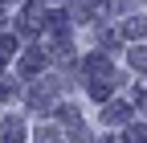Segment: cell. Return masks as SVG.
Masks as SVG:
<instances>
[{"label":"cell","mask_w":147,"mask_h":143,"mask_svg":"<svg viewBox=\"0 0 147 143\" xmlns=\"http://www.w3.org/2000/svg\"><path fill=\"white\" fill-rule=\"evenodd\" d=\"M21 69H25V74H37V69H41V57H37V53H29V57L21 61Z\"/></svg>","instance_id":"4"},{"label":"cell","mask_w":147,"mask_h":143,"mask_svg":"<svg viewBox=\"0 0 147 143\" xmlns=\"http://www.w3.org/2000/svg\"><path fill=\"white\" fill-rule=\"evenodd\" d=\"M127 119V106H106V123H123Z\"/></svg>","instance_id":"3"},{"label":"cell","mask_w":147,"mask_h":143,"mask_svg":"<svg viewBox=\"0 0 147 143\" xmlns=\"http://www.w3.org/2000/svg\"><path fill=\"white\" fill-rule=\"evenodd\" d=\"M127 37H147V21H139V16H135V21L127 25Z\"/></svg>","instance_id":"2"},{"label":"cell","mask_w":147,"mask_h":143,"mask_svg":"<svg viewBox=\"0 0 147 143\" xmlns=\"http://www.w3.org/2000/svg\"><path fill=\"white\" fill-rule=\"evenodd\" d=\"M86 65H90V74H110V61L106 57H90Z\"/></svg>","instance_id":"1"},{"label":"cell","mask_w":147,"mask_h":143,"mask_svg":"<svg viewBox=\"0 0 147 143\" xmlns=\"http://www.w3.org/2000/svg\"><path fill=\"white\" fill-rule=\"evenodd\" d=\"M12 53H16V41L4 37V41H0V57H12Z\"/></svg>","instance_id":"6"},{"label":"cell","mask_w":147,"mask_h":143,"mask_svg":"<svg viewBox=\"0 0 147 143\" xmlns=\"http://www.w3.org/2000/svg\"><path fill=\"white\" fill-rule=\"evenodd\" d=\"M131 65H139V69H147V49H131Z\"/></svg>","instance_id":"5"}]
</instances>
